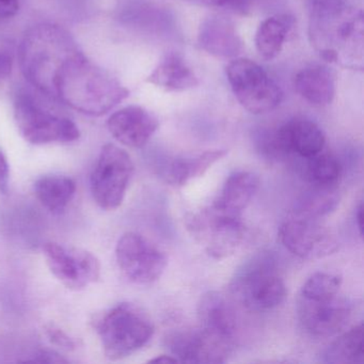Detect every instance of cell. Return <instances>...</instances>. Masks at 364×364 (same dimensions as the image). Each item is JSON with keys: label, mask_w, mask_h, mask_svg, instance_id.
<instances>
[{"label": "cell", "mask_w": 364, "mask_h": 364, "mask_svg": "<svg viewBox=\"0 0 364 364\" xmlns=\"http://www.w3.org/2000/svg\"><path fill=\"white\" fill-rule=\"evenodd\" d=\"M20 8L18 0H0V21L14 18Z\"/></svg>", "instance_id": "obj_34"}, {"label": "cell", "mask_w": 364, "mask_h": 364, "mask_svg": "<svg viewBox=\"0 0 364 364\" xmlns=\"http://www.w3.org/2000/svg\"><path fill=\"white\" fill-rule=\"evenodd\" d=\"M14 119L23 138L35 146L70 144L80 137V129L71 119L53 112L27 91L16 95Z\"/></svg>", "instance_id": "obj_4"}, {"label": "cell", "mask_w": 364, "mask_h": 364, "mask_svg": "<svg viewBox=\"0 0 364 364\" xmlns=\"http://www.w3.org/2000/svg\"><path fill=\"white\" fill-rule=\"evenodd\" d=\"M168 349L178 362L216 364L228 361L233 343L208 333L205 330H184L169 334Z\"/></svg>", "instance_id": "obj_14"}, {"label": "cell", "mask_w": 364, "mask_h": 364, "mask_svg": "<svg viewBox=\"0 0 364 364\" xmlns=\"http://www.w3.org/2000/svg\"><path fill=\"white\" fill-rule=\"evenodd\" d=\"M69 31L43 23L31 27L21 41L18 63L23 75L42 95L57 99L56 82L68 63L82 54Z\"/></svg>", "instance_id": "obj_1"}, {"label": "cell", "mask_w": 364, "mask_h": 364, "mask_svg": "<svg viewBox=\"0 0 364 364\" xmlns=\"http://www.w3.org/2000/svg\"><path fill=\"white\" fill-rule=\"evenodd\" d=\"M43 253L50 272L67 289L80 291L101 278V264L89 251L50 242Z\"/></svg>", "instance_id": "obj_12"}, {"label": "cell", "mask_w": 364, "mask_h": 364, "mask_svg": "<svg viewBox=\"0 0 364 364\" xmlns=\"http://www.w3.org/2000/svg\"><path fill=\"white\" fill-rule=\"evenodd\" d=\"M197 313L201 329L228 342H234L237 319L233 306L223 294L210 291L202 295Z\"/></svg>", "instance_id": "obj_17"}, {"label": "cell", "mask_w": 364, "mask_h": 364, "mask_svg": "<svg viewBox=\"0 0 364 364\" xmlns=\"http://www.w3.org/2000/svg\"><path fill=\"white\" fill-rule=\"evenodd\" d=\"M133 173L129 153L116 144H105L91 173L90 189L95 203L103 210H117L124 200Z\"/></svg>", "instance_id": "obj_9"}, {"label": "cell", "mask_w": 364, "mask_h": 364, "mask_svg": "<svg viewBox=\"0 0 364 364\" xmlns=\"http://www.w3.org/2000/svg\"><path fill=\"white\" fill-rule=\"evenodd\" d=\"M154 114L141 106L131 105L118 110L107 121L108 131L114 139L129 148L140 149L159 129Z\"/></svg>", "instance_id": "obj_16"}, {"label": "cell", "mask_w": 364, "mask_h": 364, "mask_svg": "<svg viewBox=\"0 0 364 364\" xmlns=\"http://www.w3.org/2000/svg\"><path fill=\"white\" fill-rule=\"evenodd\" d=\"M227 154V150H212L198 154L173 157L161 165L159 174L168 185L182 187L191 181L203 176L214 164Z\"/></svg>", "instance_id": "obj_19"}, {"label": "cell", "mask_w": 364, "mask_h": 364, "mask_svg": "<svg viewBox=\"0 0 364 364\" xmlns=\"http://www.w3.org/2000/svg\"><path fill=\"white\" fill-rule=\"evenodd\" d=\"M279 238L289 252L304 259H323L338 249V240L329 228L317 219L295 215L281 225Z\"/></svg>", "instance_id": "obj_13"}, {"label": "cell", "mask_w": 364, "mask_h": 364, "mask_svg": "<svg viewBox=\"0 0 364 364\" xmlns=\"http://www.w3.org/2000/svg\"><path fill=\"white\" fill-rule=\"evenodd\" d=\"M116 259L122 274L136 284L154 283L167 267L165 253L135 232L121 236L116 247Z\"/></svg>", "instance_id": "obj_10"}, {"label": "cell", "mask_w": 364, "mask_h": 364, "mask_svg": "<svg viewBox=\"0 0 364 364\" xmlns=\"http://www.w3.org/2000/svg\"><path fill=\"white\" fill-rule=\"evenodd\" d=\"M342 285V277L328 272L312 274L302 285L300 295L306 299H328L338 295Z\"/></svg>", "instance_id": "obj_28"}, {"label": "cell", "mask_w": 364, "mask_h": 364, "mask_svg": "<svg viewBox=\"0 0 364 364\" xmlns=\"http://www.w3.org/2000/svg\"><path fill=\"white\" fill-rule=\"evenodd\" d=\"M231 291L251 311L272 310L287 297L284 281L266 257L255 259L237 272L232 280Z\"/></svg>", "instance_id": "obj_8"}, {"label": "cell", "mask_w": 364, "mask_h": 364, "mask_svg": "<svg viewBox=\"0 0 364 364\" xmlns=\"http://www.w3.org/2000/svg\"><path fill=\"white\" fill-rule=\"evenodd\" d=\"M298 95L314 106H327L336 97V75L327 65H311L298 72L295 77Z\"/></svg>", "instance_id": "obj_20"}, {"label": "cell", "mask_w": 364, "mask_h": 364, "mask_svg": "<svg viewBox=\"0 0 364 364\" xmlns=\"http://www.w3.org/2000/svg\"><path fill=\"white\" fill-rule=\"evenodd\" d=\"M306 161L304 178L311 186L336 187L342 176V166L336 156L321 152Z\"/></svg>", "instance_id": "obj_27"}, {"label": "cell", "mask_w": 364, "mask_h": 364, "mask_svg": "<svg viewBox=\"0 0 364 364\" xmlns=\"http://www.w3.org/2000/svg\"><path fill=\"white\" fill-rule=\"evenodd\" d=\"M26 361L40 362V363H67L68 360L63 359L60 355L54 351L41 350L36 353L33 359H28Z\"/></svg>", "instance_id": "obj_33"}, {"label": "cell", "mask_w": 364, "mask_h": 364, "mask_svg": "<svg viewBox=\"0 0 364 364\" xmlns=\"http://www.w3.org/2000/svg\"><path fill=\"white\" fill-rule=\"evenodd\" d=\"M259 187V178L252 172H234L225 181L213 206L225 214L242 216Z\"/></svg>", "instance_id": "obj_21"}, {"label": "cell", "mask_w": 364, "mask_h": 364, "mask_svg": "<svg viewBox=\"0 0 364 364\" xmlns=\"http://www.w3.org/2000/svg\"><path fill=\"white\" fill-rule=\"evenodd\" d=\"M150 363H178V360L173 357V355H157L156 358H153L151 359Z\"/></svg>", "instance_id": "obj_37"}, {"label": "cell", "mask_w": 364, "mask_h": 364, "mask_svg": "<svg viewBox=\"0 0 364 364\" xmlns=\"http://www.w3.org/2000/svg\"><path fill=\"white\" fill-rule=\"evenodd\" d=\"M146 82L168 92H182L199 85L196 74L178 53H168Z\"/></svg>", "instance_id": "obj_22"}, {"label": "cell", "mask_w": 364, "mask_h": 364, "mask_svg": "<svg viewBox=\"0 0 364 364\" xmlns=\"http://www.w3.org/2000/svg\"><path fill=\"white\" fill-rule=\"evenodd\" d=\"M186 227L215 259H227L236 253L247 235L242 216L225 214L213 205L188 215Z\"/></svg>", "instance_id": "obj_6"}, {"label": "cell", "mask_w": 364, "mask_h": 364, "mask_svg": "<svg viewBox=\"0 0 364 364\" xmlns=\"http://www.w3.org/2000/svg\"><path fill=\"white\" fill-rule=\"evenodd\" d=\"M198 43L202 50L218 58H235L242 50V42L231 21L212 16L200 25Z\"/></svg>", "instance_id": "obj_18"}, {"label": "cell", "mask_w": 364, "mask_h": 364, "mask_svg": "<svg viewBox=\"0 0 364 364\" xmlns=\"http://www.w3.org/2000/svg\"><path fill=\"white\" fill-rule=\"evenodd\" d=\"M225 74L236 99L250 114H267L282 102L280 87L261 65L250 59H234L225 68Z\"/></svg>", "instance_id": "obj_7"}, {"label": "cell", "mask_w": 364, "mask_h": 364, "mask_svg": "<svg viewBox=\"0 0 364 364\" xmlns=\"http://www.w3.org/2000/svg\"><path fill=\"white\" fill-rule=\"evenodd\" d=\"M294 25L289 16H276L261 23L255 33V48L262 58L272 60L276 58L284 46L287 35Z\"/></svg>", "instance_id": "obj_24"}, {"label": "cell", "mask_w": 364, "mask_h": 364, "mask_svg": "<svg viewBox=\"0 0 364 364\" xmlns=\"http://www.w3.org/2000/svg\"><path fill=\"white\" fill-rule=\"evenodd\" d=\"M326 137L316 123L306 119H295L266 134L259 141V151L269 159H283L297 155L310 159L323 152Z\"/></svg>", "instance_id": "obj_11"}, {"label": "cell", "mask_w": 364, "mask_h": 364, "mask_svg": "<svg viewBox=\"0 0 364 364\" xmlns=\"http://www.w3.org/2000/svg\"><path fill=\"white\" fill-rule=\"evenodd\" d=\"M355 225H357L360 236H362V231H363V208H362V203L359 204L357 210H355Z\"/></svg>", "instance_id": "obj_36"}, {"label": "cell", "mask_w": 364, "mask_h": 364, "mask_svg": "<svg viewBox=\"0 0 364 364\" xmlns=\"http://www.w3.org/2000/svg\"><path fill=\"white\" fill-rule=\"evenodd\" d=\"M12 63H14V60H12L11 55L6 50H0V80H3L4 78L10 75Z\"/></svg>", "instance_id": "obj_35"}, {"label": "cell", "mask_w": 364, "mask_h": 364, "mask_svg": "<svg viewBox=\"0 0 364 364\" xmlns=\"http://www.w3.org/2000/svg\"><path fill=\"white\" fill-rule=\"evenodd\" d=\"M46 334L54 344L58 345L63 348L73 349L75 347V342H74L73 338H70L65 332H63L60 328L56 327V326H48L46 327Z\"/></svg>", "instance_id": "obj_31"}, {"label": "cell", "mask_w": 364, "mask_h": 364, "mask_svg": "<svg viewBox=\"0 0 364 364\" xmlns=\"http://www.w3.org/2000/svg\"><path fill=\"white\" fill-rule=\"evenodd\" d=\"M185 1H188L193 5L203 6V7L231 10L242 14H246L250 4V0H185Z\"/></svg>", "instance_id": "obj_29"}, {"label": "cell", "mask_w": 364, "mask_h": 364, "mask_svg": "<svg viewBox=\"0 0 364 364\" xmlns=\"http://www.w3.org/2000/svg\"><path fill=\"white\" fill-rule=\"evenodd\" d=\"M364 360L363 326H355L338 336L321 353V361L333 364H361Z\"/></svg>", "instance_id": "obj_25"}, {"label": "cell", "mask_w": 364, "mask_h": 364, "mask_svg": "<svg viewBox=\"0 0 364 364\" xmlns=\"http://www.w3.org/2000/svg\"><path fill=\"white\" fill-rule=\"evenodd\" d=\"M33 191L40 203L53 214H60L76 193V183L69 176L50 174L38 178Z\"/></svg>", "instance_id": "obj_23"}, {"label": "cell", "mask_w": 364, "mask_h": 364, "mask_svg": "<svg viewBox=\"0 0 364 364\" xmlns=\"http://www.w3.org/2000/svg\"><path fill=\"white\" fill-rule=\"evenodd\" d=\"M129 95V89L118 78L89 60L84 53L65 65L56 82L57 99L87 116H104Z\"/></svg>", "instance_id": "obj_2"}, {"label": "cell", "mask_w": 364, "mask_h": 364, "mask_svg": "<svg viewBox=\"0 0 364 364\" xmlns=\"http://www.w3.org/2000/svg\"><path fill=\"white\" fill-rule=\"evenodd\" d=\"M10 167L5 154L0 151V193L6 195L9 188Z\"/></svg>", "instance_id": "obj_32"}, {"label": "cell", "mask_w": 364, "mask_h": 364, "mask_svg": "<svg viewBox=\"0 0 364 364\" xmlns=\"http://www.w3.org/2000/svg\"><path fill=\"white\" fill-rule=\"evenodd\" d=\"M338 200L336 187L311 186L299 198L291 215L318 219L333 212L338 206Z\"/></svg>", "instance_id": "obj_26"}, {"label": "cell", "mask_w": 364, "mask_h": 364, "mask_svg": "<svg viewBox=\"0 0 364 364\" xmlns=\"http://www.w3.org/2000/svg\"><path fill=\"white\" fill-rule=\"evenodd\" d=\"M95 329L104 353L120 360L146 346L154 334L150 315L136 304L122 302L106 311L95 321Z\"/></svg>", "instance_id": "obj_3"}, {"label": "cell", "mask_w": 364, "mask_h": 364, "mask_svg": "<svg viewBox=\"0 0 364 364\" xmlns=\"http://www.w3.org/2000/svg\"><path fill=\"white\" fill-rule=\"evenodd\" d=\"M310 37L323 60L330 63H348L347 53H355L363 43V16L361 11L346 7L336 14L311 16Z\"/></svg>", "instance_id": "obj_5"}, {"label": "cell", "mask_w": 364, "mask_h": 364, "mask_svg": "<svg viewBox=\"0 0 364 364\" xmlns=\"http://www.w3.org/2000/svg\"><path fill=\"white\" fill-rule=\"evenodd\" d=\"M346 0H306L311 16H323L344 9Z\"/></svg>", "instance_id": "obj_30"}, {"label": "cell", "mask_w": 364, "mask_h": 364, "mask_svg": "<svg viewBox=\"0 0 364 364\" xmlns=\"http://www.w3.org/2000/svg\"><path fill=\"white\" fill-rule=\"evenodd\" d=\"M297 316L301 327L311 336L329 338L346 327L351 316V306L338 295L328 299L312 300L299 296Z\"/></svg>", "instance_id": "obj_15"}]
</instances>
